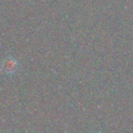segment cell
<instances>
[{
	"mask_svg": "<svg viewBox=\"0 0 133 133\" xmlns=\"http://www.w3.org/2000/svg\"><path fill=\"white\" fill-rule=\"evenodd\" d=\"M2 70L6 74L12 75L17 71V68H18V64L17 61L15 58L11 57H6V59H4V61L2 62Z\"/></svg>",
	"mask_w": 133,
	"mask_h": 133,
	"instance_id": "obj_1",
	"label": "cell"
}]
</instances>
